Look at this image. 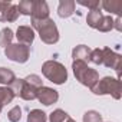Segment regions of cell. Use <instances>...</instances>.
<instances>
[{
  "label": "cell",
  "mask_w": 122,
  "mask_h": 122,
  "mask_svg": "<svg viewBox=\"0 0 122 122\" xmlns=\"http://www.w3.org/2000/svg\"><path fill=\"white\" fill-rule=\"evenodd\" d=\"M16 76L13 73L12 69L9 68H0V85H7L10 86L13 82H15Z\"/></svg>",
  "instance_id": "15"
},
{
  "label": "cell",
  "mask_w": 122,
  "mask_h": 122,
  "mask_svg": "<svg viewBox=\"0 0 122 122\" xmlns=\"http://www.w3.org/2000/svg\"><path fill=\"white\" fill-rule=\"evenodd\" d=\"M78 3L85 6V7H89L91 10H101V2L99 0H93V2H83V0H78Z\"/></svg>",
  "instance_id": "26"
},
{
  "label": "cell",
  "mask_w": 122,
  "mask_h": 122,
  "mask_svg": "<svg viewBox=\"0 0 122 122\" xmlns=\"http://www.w3.org/2000/svg\"><path fill=\"white\" fill-rule=\"evenodd\" d=\"M96 29L99 32H111L113 29V19H112V16H103Z\"/></svg>",
  "instance_id": "21"
},
{
  "label": "cell",
  "mask_w": 122,
  "mask_h": 122,
  "mask_svg": "<svg viewBox=\"0 0 122 122\" xmlns=\"http://www.w3.org/2000/svg\"><path fill=\"white\" fill-rule=\"evenodd\" d=\"M75 6L76 3L73 0H60L59 7H57V15L62 19H68L75 13Z\"/></svg>",
  "instance_id": "12"
},
{
  "label": "cell",
  "mask_w": 122,
  "mask_h": 122,
  "mask_svg": "<svg viewBox=\"0 0 122 122\" xmlns=\"http://www.w3.org/2000/svg\"><path fill=\"white\" fill-rule=\"evenodd\" d=\"M27 122H47V115L42 109H33L27 115Z\"/></svg>",
  "instance_id": "19"
},
{
  "label": "cell",
  "mask_w": 122,
  "mask_h": 122,
  "mask_svg": "<svg viewBox=\"0 0 122 122\" xmlns=\"http://www.w3.org/2000/svg\"><path fill=\"white\" fill-rule=\"evenodd\" d=\"M5 55L16 63H26L30 57V47L22 43H12L5 47Z\"/></svg>",
  "instance_id": "6"
},
{
  "label": "cell",
  "mask_w": 122,
  "mask_h": 122,
  "mask_svg": "<svg viewBox=\"0 0 122 122\" xmlns=\"http://www.w3.org/2000/svg\"><path fill=\"white\" fill-rule=\"evenodd\" d=\"M89 55H91V49L86 45H78L72 50V59L73 60H79V62L88 63L89 62Z\"/></svg>",
  "instance_id": "13"
},
{
  "label": "cell",
  "mask_w": 122,
  "mask_h": 122,
  "mask_svg": "<svg viewBox=\"0 0 122 122\" xmlns=\"http://www.w3.org/2000/svg\"><path fill=\"white\" fill-rule=\"evenodd\" d=\"M43 86V81L40 76L37 75H29L23 79V86H22V91L19 93V96L25 101H33L36 99V95H37V89Z\"/></svg>",
  "instance_id": "5"
},
{
  "label": "cell",
  "mask_w": 122,
  "mask_h": 122,
  "mask_svg": "<svg viewBox=\"0 0 122 122\" xmlns=\"http://www.w3.org/2000/svg\"><path fill=\"white\" fill-rule=\"evenodd\" d=\"M32 29H36L39 37L46 45H55L59 42V30L56 23L47 17L45 20H33L32 19Z\"/></svg>",
  "instance_id": "1"
},
{
  "label": "cell",
  "mask_w": 122,
  "mask_h": 122,
  "mask_svg": "<svg viewBox=\"0 0 122 122\" xmlns=\"http://www.w3.org/2000/svg\"><path fill=\"white\" fill-rule=\"evenodd\" d=\"M89 62L95 63V65H102V49H93L91 50L89 55Z\"/></svg>",
  "instance_id": "25"
},
{
  "label": "cell",
  "mask_w": 122,
  "mask_h": 122,
  "mask_svg": "<svg viewBox=\"0 0 122 122\" xmlns=\"http://www.w3.org/2000/svg\"><path fill=\"white\" fill-rule=\"evenodd\" d=\"M42 73L47 81L53 82L55 85H63L68 81V71L65 65L57 60H46L42 65Z\"/></svg>",
  "instance_id": "2"
},
{
  "label": "cell",
  "mask_w": 122,
  "mask_h": 122,
  "mask_svg": "<svg viewBox=\"0 0 122 122\" xmlns=\"http://www.w3.org/2000/svg\"><path fill=\"white\" fill-rule=\"evenodd\" d=\"M15 36L17 37V43L30 46L35 40V30L30 26H19Z\"/></svg>",
  "instance_id": "11"
},
{
  "label": "cell",
  "mask_w": 122,
  "mask_h": 122,
  "mask_svg": "<svg viewBox=\"0 0 122 122\" xmlns=\"http://www.w3.org/2000/svg\"><path fill=\"white\" fill-rule=\"evenodd\" d=\"M83 122H102V115L96 111H88L83 113Z\"/></svg>",
  "instance_id": "23"
},
{
  "label": "cell",
  "mask_w": 122,
  "mask_h": 122,
  "mask_svg": "<svg viewBox=\"0 0 122 122\" xmlns=\"http://www.w3.org/2000/svg\"><path fill=\"white\" fill-rule=\"evenodd\" d=\"M95 95H111L115 99H121L122 96V86L121 81L112 76H105L96 82V85L91 89Z\"/></svg>",
  "instance_id": "4"
},
{
  "label": "cell",
  "mask_w": 122,
  "mask_h": 122,
  "mask_svg": "<svg viewBox=\"0 0 122 122\" xmlns=\"http://www.w3.org/2000/svg\"><path fill=\"white\" fill-rule=\"evenodd\" d=\"M69 118V115L63 111V109H55L50 115H49V121L50 122H65Z\"/></svg>",
  "instance_id": "22"
},
{
  "label": "cell",
  "mask_w": 122,
  "mask_h": 122,
  "mask_svg": "<svg viewBox=\"0 0 122 122\" xmlns=\"http://www.w3.org/2000/svg\"><path fill=\"white\" fill-rule=\"evenodd\" d=\"M121 62H122V57H121L119 53H116L111 47H103L102 49V65L103 66L111 68V69H113L119 73L121 72Z\"/></svg>",
  "instance_id": "7"
},
{
  "label": "cell",
  "mask_w": 122,
  "mask_h": 122,
  "mask_svg": "<svg viewBox=\"0 0 122 122\" xmlns=\"http://www.w3.org/2000/svg\"><path fill=\"white\" fill-rule=\"evenodd\" d=\"M15 99V93L9 86H0V105L5 106Z\"/></svg>",
  "instance_id": "16"
},
{
  "label": "cell",
  "mask_w": 122,
  "mask_h": 122,
  "mask_svg": "<svg viewBox=\"0 0 122 122\" xmlns=\"http://www.w3.org/2000/svg\"><path fill=\"white\" fill-rule=\"evenodd\" d=\"M102 17H103V15H102L101 10H91V12L88 13V16H86V22H88V25H89L92 29H96L98 25L101 23Z\"/></svg>",
  "instance_id": "17"
},
{
  "label": "cell",
  "mask_w": 122,
  "mask_h": 122,
  "mask_svg": "<svg viewBox=\"0 0 122 122\" xmlns=\"http://www.w3.org/2000/svg\"><path fill=\"white\" fill-rule=\"evenodd\" d=\"M36 99L43 103L45 106H50L52 103H56L57 99H59V93L57 91L52 89V88H47V86H42L37 89V95H36Z\"/></svg>",
  "instance_id": "9"
},
{
  "label": "cell",
  "mask_w": 122,
  "mask_h": 122,
  "mask_svg": "<svg viewBox=\"0 0 122 122\" xmlns=\"http://www.w3.org/2000/svg\"><path fill=\"white\" fill-rule=\"evenodd\" d=\"M0 6H2V0H0Z\"/></svg>",
  "instance_id": "30"
},
{
  "label": "cell",
  "mask_w": 122,
  "mask_h": 122,
  "mask_svg": "<svg viewBox=\"0 0 122 122\" xmlns=\"http://www.w3.org/2000/svg\"><path fill=\"white\" fill-rule=\"evenodd\" d=\"M72 71H73V75L76 78V81H79L82 85L88 86L89 89H92L96 82L99 81V73L89 68L88 63L85 62H79V60H73V63H72Z\"/></svg>",
  "instance_id": "3"
},
{
  "label": "cell",
  "mask_w": 122,
  "mask_h": 122,
  "mask_svg": "<svg viewBox=\"0 0 122 122\" xmlns=\"http://www.w3.org/2000/svg\"><path fill=\"white\" fill-rule=\"evenodd\" d=\"M32 19L33 20H45L49 17V6L45 0H33L32 7Z\"/></svg>",
  "instance_id": "10"
},
{
  "label": "cell",
  "mask_w": 122,
  "mask_h": 122,
  "mask_svg": "<svg viewBox=\"0 0 122 122\" xmlns=\"http://www.w3.org/2000/svg\"><path fill=\"white\" fill-rule=\"evenodd\" d=\"M2 108H3V106H2V105H0V112H2Z\"/></svg>",
  "instance_id": "29"
},
{
  "label": "cell",
  "mask_w": 122,
  "mask_h": 122,
  "mask_svg": "<svg viewBox=\"0 0 122 122\" xmlns=\"http://www.w3.org/2000/svg\"><path fill=\"white\" fill-rule=\"evenodd\" d=\"M121 22H122L121 17H116V19L113 20V29H116V30L121 32V30H122V25H121Z\"/></svg>",
  "instance_id": "27"
},
{
  "label": "cell",
  "mask_w": 122,
  "mask_h": 122,
  "mask_svg": "<svg viewBox=\"0 0 122 122\" xmlns=\"http://www.w3.org/2000/svg\"><path fill=\"white\" fill-rule=\"evenodd\" d=\"M65 122H76V121H75V119H72V118H71V116H69V118H68V119H66V121H65Z\"/></svg>",
  "instance_id": "28"
},
{
  "label": "cell",
  "mask_w": 122,
  "mask_h": 122,
  "mask_svg": "<svg viewBox=\"0 0 122 122\" xmlns=\"http://www.w3.org/2000/svg\"><path fill=\"white\" fill-rule=\"evenodd\" d=\"M20 118H22V108L16 105V106H13V108L9 111V113H7V119H9L10 122H19Z\"/></svg>",
  "instance_id": "24"
},
{
  "label": "cell",
  "mask_w": 122,
  "mask_h": 122,
  "mask_svg": "<svg viewBox=\"0 0 122 122\" xmlns=\"http://www.w3.org/2000/svg\"><path fill=\"white\" fill-rule=\"evenodd\" d=\"M101 7H103L106 12L109 13H115L118 15V17H121V12H122V3L118 0H112V2H101Z\"/></svg>",
  "instance_id": "14"
},
{
  "label": "cell",
  "mask_w": 122,
  "mask_h": 122,
  "mask_svg": "<svg viewBox=\"0 0 122 122\" xmlns=\"http://www.w3.org/2000/svg\"><path fill=\"white\" fill-rule=\"evenodd\" d=\"M32 7H33V0H22L17 5L19 13L23 16H30L32 15Z\"/></svg>",
  "instance_id": "20"
},
{
  "label": "cell",
  "mask_w": 122,
  "mask_h": 122,
  "mask_svg": "<svg viewBox=\"0 0 122 122\" xmlns=\"http://www.w3.org/2000/svg\"><path fill=\"white\" fill-rule=\"evenodd\" d=\"M19 15L20 13H19L17 5L2 0V6H0V22H16Z\"/></svg>",
  "instance_id": "8"
},
{
  "label": "cell",
  "mask_w": 122,
  "mask_h": 122,
  "mask_svg": "<svg viewBox=\"0 0 122 122\" xmlns=\"http://www.w3.org/2000/svg\"><path fill=\"white\" fill-rule=\"evenodd\" d=\"M13 37H15V35H13V30L10 27L2 29V30H0V46L7 47L9 45H12Z\"/></svg>",
  "instance_id": "18"
}]
</instances>
